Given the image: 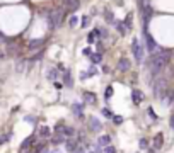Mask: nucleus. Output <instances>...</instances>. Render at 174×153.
Masks as SVG:
<instances>
[{
  "instance_id": "423d86ee",
  "label": "nucleus",
  "mask_w": 174,
  "mask_h": 153,
  "mask_svg": "<svg viewBox=\"0 0 174 153\" xmlns=\"http://www.w3.org/2000/svg\"><path fill=\"white\" fill-rule=\"evenodd\" d=\"M118 70L119 71H128L130 70V61H128V58H121L118 61Z\"/></svg>"
},
{
  "instance_id": "393cba45",
  "label": "nucleus",
  "mask_w": 174,
  "mask_h": 153,
  "mask_svg": "<svg viewBox=\"0 0 174 153\" xmlns=\"http://www.w3.org/2000/svg\"><path fill=\"white\" fill-rule=\"evenodd\" d=\"M101 112H103V116H104V118H113V111L109 109V107H104Z\"/></svg>"
},
{
  "instance_id": "4468645a",
  "label": "nucleus",
  "mask_w": 174,
  "mask_h": 153,
  "mask_svg": "<svg viewBox=\"0 0 174 153\" xmlns=\"http://www.w3.org/2000/svg\"><path fill=\"white\" fill-rule=\"evenodd\" d=\"M98 145L103 146V148H104V146H109L111 145V138H109V136H101V138L98 139Z\"/></svg>"
},
{
  "instance_id": "e433bc0d",
  "label": "nucleus",
  "mask_w": 174,
  "mask_h": 153,
  "mask_svg": "<svg viewBox=\"0 0 174 153\" xmlns=\"http://www.w3.org/2000/svg\"><path fill=\"white\" fill-rule=\"evenodd\" d=\"M84 55H87V56L91 55V48H85V49H84Z\"/></svg>"
},
{
  "instance_id": "39448f33",
  "label": "nucleus",
  "mask_w": 174,
  "mask_h": 153,
  "mask_svg": "<svg viewBox=\"0 0 174 153\" xmlns=\"http://www.w3.org/2000/svg\"><path fill=\"white\" fill-rule=\"evenodd\" d=\"M143 36H145V43H147V49H149V51H150V53H155V51H159V46H157V44H155V41H154L152 39V36L149 34V32H147V29L145 31H143Z\"/></svg>"
},
{
  "instance_id": "f8f14e48",
  "label": "nucleus",
  "mask_w": 174,
  "mask_h": 153,
  "mask_svg": "<svg viewBox=\"0 0 174 153\" xmlns=\"http://www.w3.org/2000/svg\"><path fill=\"white\" fill-rule=\"evenodd\" d=\"M72 111H74V114H75L77 118H82L84 105H82V104H74V105H72Z\"/></svg>"
},
{
  "instance_id": "9b49d317",
  "label": "nucleus",
  "mask_w": 174,
  "mask_h": 153,
  "mask_svg": "<svg viewBox=\"0 0 174 153\" xmlns=\"http://www.w3.org/2000/svg\"><path fill=\"white\" fill-rule=\"evenodd\" d=\"M162 143H164V136H162V133L155 134V138H154V148L159 150L160 146H162Z\"/></svg>"
},
{
  "instance_id": "9d476101",
  "label": "nucleus",
  "mask_w": 174,
  "mask_h": 153,
  "mask_svg": "<svg viewBox=\"0 0 174 153\" xmlns=\"http://www.w3.org/2000/svg\"><path fill=\"white\" fill-rule=\"evenodd\" d=\"M91 129H92L94 133H99L101 129H103V126H101V123H99V119L91 118Z\"/></svg>"
},
{
  "instance_id": "bb28decb",
  "label": "nucleus",
  "mask_w": 174,
  "mask_h": 153,
  "mask_svg": "<svg viewBox=\"0 0 174 153\" xmlns=\"http://www.w3.org/2000/svg\"><path fill=\"white\" fill-rule=\"evenodd\" d=\"M111 95H113V87H108V89L104 90V97H106V100H108V99H111Z\"/></svg>"
},
{
  "instance_id": "412c9836",
  "label": "nucleus",
  "mask_w": 174,
  "mask_h": 153,
  "mask_svg": "<svg viewBox=\"0 0 174 153\" xmlns=\"http://www.w3.org/2000/svg\"><path fill=\"white\" fill-rule=\"evenodd\" d=\"M63 141H65V136H63V134H56L55 138L51 139L53 145H60V143H63Z\"/></svg>"
},
{
  "instance_id": "6e6552de",
  "label": "nucleus",
  "mask_w": 174,
  "mask_h": 153,
  "mask_svg": "<svg viewBox=\"0 0 174 153\" xmlns=\"http://www.w3.org/2000/svg\"><path fill=\"white\" fill-rule=\"evenodd\" d=\"M65 148H67V153H74L77 150V145H75V141L74 139H65Z\"/></svg>"
},
{
  "instance_id": "1a4fd4ad",
  "label": "nucleus",
  "mask_w": 174,
  "mask_h": 153,
  "mask_svg": "<svg viewBox=\"0 0 174 153\" xmlns=\"http://www.w3.org/2000/svg\"><path fill=\"white\" fill-rule=\"evenodd\" d=\"M132 100L135 102V104H140V102L143 100V92H140V90H133V92H132Z\"/></svg>"
},
{
  "instance_id": "f3484780",
  "label": "nucleus",
  "mask_w": 174,
  "mask_h": 153,
  "mask_svg": "<svg viewBox=\"0 0 174 153\" xmlns=\"http://www.w3.org/2000/svg\"><path fill=\"white\" fill-rule=\"evenodd\" d=\"M33 141H34V136H29V138L26 139V141H22V143H21V153L24 152V148L31 146V143H33Z\"/></svg>"
},
{
  "instance_id": "b1692460",
  "label": "nucleus",
  "mask_w": 174,
  "mask_h": 153,
  "mask_svg": "<svg viewBox=\"0 0 174 153\" xmlns=\"http://www.w3.org/2000/svg\"><path fill=\"white\" fill-rule=\"evenodd\" d=\"M77 24H79V17H77V15H70V19H68V26H70V27H75Z\"/></svg>"
},
{
  "instance_id": "4c0bfd02",
  "label": "nucleus",
  "mask_w": 174,
  "mask_h": 153,
  "mask_svg": "<svg viewBox=\"0 0 174 153\" xmlns=\"http://www.w3.org/2000/svg\"><path fill=\"white\" fill-rule=\"evenodd\" d=\"M74 153H84V150H82V148H77V150H75Z\"/></svg>"
},
{
  "instance_id": "cd10ccee",
  "label": "nucleus",
  "mask_w": 174,
  "mask_h": 153,
  "mask_svg": "<svg viewBox=\"0 0 174 153\" xmlns=\"http://www.w3.org/2000/svg\"><path fill=\"white\" fill-rule=\"evenodd\" d=\"M132 17H133V15H132V14H128V15H126V19H125V22H123V24H125L126 27H130V26H132Z\"/></svg>"
},
{
  "instance_id": "6ab92c4d",
  "label": "nucleus",
  "mask_w": 174,
  "mask_h": 153,
  "mask_svg": "<svg viewBox=\"0 0 174 153\" xmlns=\"http://www.w3.org/2000/svg\"><path fill=\"white\" fill-rule=\"evenodd\" d=\"M39 134H41V136H50V134H51V129H50L48 126H39Z\"/></svg>"
},
{
  "instance_id": "c9c22d12",
  "label": "nucleus",
  "mask_w": 174,
  "mask_h": 153,
  "mask_svg": "<svg viewBox=\"0 0 174 153\" xmlns=\"http://www.w3.org/2000/svg\"><path fill=\"white\" fill-rule=\"evenodd\" d=\"M62 87H63V85L60 84V82H55V89H56V90H60V89H62Z\"/></svg>"
},
{
  "instance_id": "a19ab883",
  "label": "nucleus",
  "mask_w": 174,
  "mask_h": 153,
  "mask_svg": "<svg viewBox=\"0 0 174 153\" xmlns=\"http://www.w3.org/2000/svg\"><path fill=\"white\" fill-rule=\"evenodd\" d=\"M140 2H142V0H140Z\"/></svg>"
},
{
  "instance_id": "473e14b6",
  "label": "nucleus",
  "mask_w": 174,
  "mask_h": 153,
  "mask_svg": "<svg viewBox=\"0 0 174 153\" xmlns=\"http://www.w3.org/2000/svg\"><path fill=\"white\" fill-rule=\"evenodd\" d=\"M106 21L114 22V19H113V14H111V12H106Z\"/></svg>"
},
{
  "instance_id": "72a5a7b5",
  "label": "nucleus",
  "mask_w": 174,
  "mask_h": 153,
  "mask_svg": "<svg viewBox=\"0 0 174 153\" xmlns=\"http://www.w3.org/2000/svg\"><path fill=\"white\" fill-rule=\"evenodd\" d=\"M147 112H149V114H150V118L157 119V116H155V114H154V109H152V107H149V111H147Z\"/></svg>"
},
{
  "instance_id": "79ce46f5",
  "label": "nucleus",
  "mask_w": 174,
  "mask_h": 153,
  "mask_svg": "<svg viewBox=\"0 0 174 153\" xmlns=\"http://www.w3.org/2000/svg\"><path fill=\"white\" fill-rule=\"evenodd\" d=\"M173 97H174V95H173Z\"/></svg>"
},
{
  "instance_id": "ea45409f",
  "label": "nucleus",
  "mask_w": 174,
  "mask_h": 153,
  "mask_svg": "<svg viewBox=\"0 0 174 153\" xmlns=\"http://www.w3.org/2000/svg\"><path fill=\"white\" fill-rule=\"evenodd\" d=\"M150 153H155V152H150Z\"/></svg>"
},
{
  "instance_id": "7ed1b4c3",
  "label": "nucleus",
  "mask_w": 174,
  "mask_h": 153,
  "mask_svg": "<svg viewBox=\"0 0 174 153\" xmlns=\"http://www.w3.org/2000/svg\"><path fill=\"white\" fill-rule=\"evenodd\" d=\"M132 51H133V56H135L137 61H142V60H143V48H142V44L138 43V39H133Z\"/></svg>"
},
{
  "instance_id": "f704fd0d",
  "label": "nucleus",
  "mask_w": 174,
  "mask_h": 153,
  "mask_svg": "<svg viewBox=\"0 0 174 153\" xmlns=\"http://www.w3.org/2000/svg\"><path fill=\"white\" fill-rule=\"evenodd\" d=\"M87 24H89V17H84L82 19V27H85Z\"/></svg>"
},
{
  "instance_id": "2eb2a0df",
  "label": "nucleus",
  "mask_w": 174,
  "mask_h": 153,
  "mask_svg": "<svg viewBox=\"0 0 174 153\" xmlns=\"http://www.w3.org/2000/svg\"><path fill=\"white\" fill-rule=\"evenodd\" d=\"M91 61L94 63V65H98V63H101L103 61V55H101V53H91Z\"/></svg>"
},
{
  "instance_id": "f257e3e1",
  "label": "nucleus",
  "mask_w": 174,
  "mask_h": 153,
  "mask_svg": "<svg viewBox=\"0 0 174 153\" xmlns=\"http://www.w3.org/2000/svg\"><path fill=\"white\" fill-rule=\"evenodd\" d=\"M169 61V53L164 51V49H159V53L155 55L154 53L152 58H150V71H152V75H159L162 68L167 65Z\"/></svg>"
},
{
  "instance_id": "5701e85b",
  "label": "nucleus",
  "mask_w": 174,
  "mask_h": 153,
  "mask_svg": "<svg viewBox=\"0 0 174 153\" xmlns=\"http://www.w3.org/2000/svg\"><path fill=\"white\" fill-rule=\"evenodd\" d=\"M41 44H43L41 39H33V41H31V44H29V49H36V48H39Z\"/></svg>"
},
{
  "instance_id": "aec40b11",
  "label": "nucleus",
  "mask_w": 174,
  "mask_h": 153,
  "mask_svg": "<svg viewBox=\"0 0 174 153\" xmlns=\"http://www.w3.org/2000/svg\"><path fill=\"white\" fill-rule=\"evenodd\" d=\"M98 36H101V32H99V29H96V31H94V32H91V34L87 36V39H89V43H94L96 41V38H98Z\"/></svg>"
},
{
  "instance_id": "f03ea898",
  "label": "nucleus",
  "mask_w": 174,
  "mask_h": 153,
  "mask_svg": "<svg viewBox=\"0 0 174 153\" xmlns=\"http://www.w3.org/2000/svg\"><path fill=\"white\" fill-rule=\"evenodd\" d=\"M63 19V10H55V12H51L48 17V22H50V27H58L60 26V22Z\"/></svg>"
},
{
  "instance_id": "58836bf2",
  "label": "nucleus",
  "mask_w": 174,
  "mask_h": 153,
  "mask_svg": "<svg viewBox=\"0 0 174 153\" xmlns=\"http://www.w3.org/2000/svg\"><path fill=\"white\" fill-rule=\"evenodd\" d=\"M171 126H173V128H174V116H173V118H171Z\"/></svg>"
},
{
  "instance_id": "c85d7f7f",
  "label": "nucleus",
  "mask_w": 174,
  "mask_h": 153,
  "mask_svg": "<svg viewBox=\"0 0 174 153\" xmlns=\"http://www.w3.org/2000/svg\"><path fill=\"white\" fill-rule=\"evenodd\" d=\"M104 153H116V148L114 146H104Z\"/></svg>"
},
{
  "instance_id": "ddd939ff",
  "label": "nucleus",
  "mask_w": 174,
  "mask_h": 153,
  "mask_svg": "<svg viewBox=\"0 0 174 153\" xmlns=\"http://www.w3.org/2000/svg\"><path fill=\"white\" fill-rule=\"evenodd\" d=\"M84 99H85L87 104H96V94H92V92H85Z\"/></svg>"
},
{
  "instance_id": "4be33fe9",
  "label": "nucleus",
  "mask_w": 174,
  "mask_h": 153,
  "mask_svg": "<svg viewBox=\"0 0 174 153\" xmlns=\"http://www.w3.org/2000/svg\"><path fill=\"white\" fill-rule=\"evenodd\" d=\"M116 29H118V32H119L121 36L126 34V26L123 24V22H116Z\"/></svg>"
},
{
  "instance_id": "c756f323",
  "label": "nucleus",
  "mask_w": 174,
  "mask_h": 153,
  "mask_svg": "<svg viewBox=\"0 0 174 153\" xmlns=\"http://www.w3.org/2000/svg\"><path fill=\"white\" fill-rule=\"evenodd\" d=\"M98 73V70H96V66H91V68L87 70V76H92V75H96Z\"/></svg>"
},
{
  "instance_id": "a878e982",
  "label": "nucleus",
  "mask_w": 174,
  "mask_h": 153,
  "mask_svg": "<svg viewBox=\"0 0 174 153\" xmlns=\"http://www.w3.org/2000/svg\"><path fill=\"white\" fill-rule=\"evenodd\" d=\"M48 71H50V73H48V78H50V80H53V78H56V76H58V73H56L55 68H50Z\"/></svg>"
},
{
  "instance_id": "dca6fc26",
  "label": "nucleus",
  "mask_w": 174,
  "mask_h": 153,
  "mask_svg": "<svg viewBox=\"0 0 174 153\" xmlns=\"http://www.w3.org/2000/svg\"><path fill=\"white\" fill-rule=\"evenodd\" d=\"M65 4H67V9H70V10H75L79 7V0H65Z\"/></svg>"
},
{
  "instance_id": "a211bd4d",
  "label": "nucleus",
  "mask_w": 174,
  "mask_h": 153,
  "mask_svg": "<svg viewBox=\"0 0 174 153\" xmlns=\"http://www.w3.org/2000/svg\"><path fill=\"white\" fill-rule=\"evenodd\" d=\"M63 80H65L67 87H72V75H70V70H67V71L63 73Z\"/></svg>"
},
{
  "instance_id": "2f4dec72",
  "label": "nucleus",
  "mask_w": 174,
  "mask_h": 153,
  "mask_svg": "<svg viewBox=\"0 0 174 153\" xmlns=\"http://www.w3.org/2000/svg\"><path fill=\"white\" fill-rule=\"evenodd\" d=\"M147 146H149L147 139H145V138H142V139H140V148H147Z\"/></svg>"
},
{
  "instance_id": "20e7f679",
  "label": "nucleus",
  "mask_w": 174,
  "mask_h": 153,
  "mask_svg": "<svg viewBox=\"0 0 174 153\" xmlns=\"http://www.w3.org/2000/svg\"><path fill=\"white\" fill-rule=\"evenodd\" d=\"M154 92H155V95L157 97H164L166 95V80H162V78H159L157 82H155V85H154Z\"/></svg>"
},
{
  "instance_id": "0eeeda50",
  "label": "nucleus",
  "mask_w": 174,
  "mask_h": 153,
  "mask_svg": "<svg viewBox=\"0 0 174 153\" xmlns=\"http://www.w3.org/2000/svg\"><path fill=\"white\" fill-rule=\"evenodd\" d=\"M60 134H63L65 138H70V136H74V134H75V129H74L72 126H63L62 131H60Z\"/></svg>"
},
{
  "instance_id": "7c9ffc66",
  "label": "nucleus",
  "mask_w": 174,
  "mask_h": 153,
  "mask_svg": "<svg viewBox=\"0 0 174 153\" xmlns=\"http://www.w3.org/2000/svg\"><path fill=\"white\" fill-rule=\"evenodd\" d=\"M113 121H114V124H121V123H123V118H121V116H113Z\"/></svg>"
}]
</instances>
